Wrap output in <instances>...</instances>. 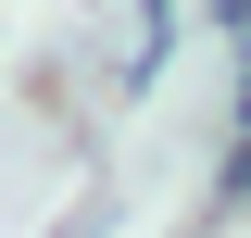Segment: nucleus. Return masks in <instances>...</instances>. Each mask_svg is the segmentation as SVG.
Masks as SVG:
<instances>
[{
	"label": "nucleus",
	"mask_w": 251,
	"mask_h": 238,
	"mask_svg": "<svg viewBox=\"0 0 251 238\" xmlns=\"http://www.w3.org/2000/svg\"><path fill=\"white\" fill-rule=\"evenodd\" d=\"M226 201H251V138H239V150H226Z\"/></svg>",
	"instance_id": "f257e3e1"
},
{
	"label": "nucleus",
	"mask_w": 251,
	"mask_h": 238,
	"mask_svg": "<svg viewBox=\"0 0 251 238\" xmlns=\"http://www.w3.org/2000/svg\"><path fill=\"white\" fill-rule=\"evenodd\" d=\"M239 138H251V75H239Z\"/></svg>",
	"instance_id": "7ed1b4c3"
},
{
	"label": "nucleus",
	"mask_w": 251,
	"mask_h": 238,
	"mask_svg": "<svg viewBox=\"0 0 251 238\" xmlns=\"http://www.w3.org/2000/svg\"><path fill=\"white\" fill-rule=\"evenodd\" d=\"M214 13H226V25H251V0H214Z\"/></svg>",
	"instance_id": "f03ea898"
}]
</instances>
